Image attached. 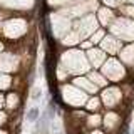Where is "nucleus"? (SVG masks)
I'll return each mask as SVG.
<instances>
[{"label": "nucleus", "mask_w": 134, "mask_h": 134, "mask_svg": "<svg viewBox=\"0 0 134 134\" xmlns=\"http://www.w3.org/2000/svg\"><path fill=\"white\" fill-rule=\"evenodd\" d=\"M104 37H106V35H104V30H96L91 35V42H92V44H99V42H102Z\"/></svg>", "instance_id": "aec40b11"}, {"label": "nucleus", "mask_w": 134, "mask_h": 134, "mask_svg": "<svg viewBox=\"0 0 134 134\" xmlns=\"http://www.w3.org/2000/svg\"><path fill=\"white\" fill-rule=\"evenodd\" d=\"M12 86V79L8 77L5 72H0V89H8V87Z\"/></svg>", "instance_id": "6ab92c4d"}, {"label": "nucleus", "mask_w": 134, "mask_h": 134, "mask_svg": "<svg viewBox=\"0 0 134 134\" xmlns=\"http://www.w3.org/2000/svg\"><path fill=\"white\" fill-rule=\"evenodd\" d=\"M121 99H122V92H121V89H117V87H107L100 94V100L104 102V106L107 109L116 107L121 102Z\"/></svg>", "instance_id": "39448f33"}, {"label": "nucleus", "mask_w": 134, "mask_h": 134, "mask_svg": "<svg viewBox=\"0 0 134 134\" xmlns=\"http://www.w3.org/2000/svg\"><path fill=\"white\" fill-rule=\"evenodd\" d=\"M0 134H8L7 131H3V129H0Z\"/></svg>", "instance_id": "a878e982"}, {"label": "nucleus", "mask_w": 134, "mask_h": 134, "mask_svg": "<svg viewBox=\"0 0 134 134\" xmlns=\"http://www.w3.org/2000/svg\"><path fill=\"white\" fill-rule=\"evenodd\" d=\"M87 60H89L91 65L99 67L106 62V52H104L102 49H89V52H87Z\"/></svg>", "instance_id": "1a4fd4ad"}, {"label": "nucleus", "mask_w": 134, "mask_h": 134, "mask_svg": "<svg viewBox=\"0 0 134 134\" xmlns=\"http://www.w3.org/2000/svg\"><path fill=\"white\" fill-rule=\"evenodd\" d=\"M5 122H7V114L3 111H0V126H3Z\"/></svg>", "instance_id": "412c9836"}, {"label": "nucleus", "mask_w": 134, "mask_h": 134, "mask_svg": "<svg viewBox=\"0 0 134 134\" xmlns=\"http://www.w3.org/2000/svg\"><path fill=\"white\" fill-rule=\"evenodd\" d=\"M74 86H77L81 91L84 89L86 92H89V94H96V91H97V86H96L89 77H75Z\"/></svg>", "instance_id": "9b49d317"}, {"label": "nucleus", "mask_w": 134, "mask_h": 134, "mask_svg": "<svg viewBox=\"0 0 134 134\" xmlns=\"http://www.w3.org/2000/svg\"><path fill=\"white\" fill-rule=\"evenodd\" d=\"M100 45H102V50L107 54H117L121 50V47H122V42H121L119 39H116V37H104L102 42H100Z\"/></svg>", "instance_id": "6e6552de"}, {"label": "nucleus", "mask_w": 134, "mask_h": 134, "mask_svg": "<svg viewBox=\"0 0 134 134\" xmlns=\"http://www.w3.org/2000/svg\"><path fill=\"white\" fill-rule=\"evenodd\" d=\"M62 92H64V100L70 106H82V104L87 102V96L86 92H82L81 89H77V86H64L62 87Z\"/></svg>", "instance_id": "7ed1b4c3"}, {"label": "nucleus", "mask_w": 134, "mask_h": 134, "mask_svg": "<svg viewBox=\"0 0 134 134\" xmlns=\"http://www.w3.org/2000/svg\"><path fill=\"white\" fill-rule=\"evenodd\" d=\"M86 126H87V127H91V129H99L100 126H102V119H100V116L97 114V112H94L92 116L87 117Z\"/></svg>", "instance_id": "4468645a"}, {"label": "nucleus", "mask_w": 134, "mask_h": 134, "mask_svg": "<svg viewBox=\"0 0 134 134\" xmlns=\"http://www.w3.org/2000/svg\"><path fill=\"white\" fill-rule=\"evenodd\" d=\"M99 19H100V22H102V25H107L112 19H114V14H112L111 10H107V8H100L99 10Z\"/></svg>", "instance_id": "f3484780"}, {"label": "nucleus", "mask_w": 134, "mask_h": 134, "mask_svg": "<svg viewBox=\"0 0 134 134\" xmlns=\"http://www.w3.org/2000/svg\"><path fill=\"white\" fill-rule=\"evenodd\" d=\"M39 119H40V107L37 106V104L27 107V112H25V121H27V122H30V124H35Z\"/></svg>", "instance_id": "f8f14e48"}, {"label": "nucleus", "mask_w": 134, "mask_h": 134, "mask_svg": "<svg viewBox=\"0 0 134 134\" xmlns=\"http://www.w3.org/2000/svg\"><path fill=\"white\" fill-rule=\"evenodd\" d=\"M102 126L106 129V132H114L121 129V116L114 111H107L106 116L102 119Z\"/></svg>", "instance_id": "423d86ee"}, {"label": "nucleus", "mask_w": 134, "mask_h": 134, "mask_svg": "<svg viewBox=\"0 0 134 134\" xmlns=\"http://www.w3.org/2000/svg\"><path fill=\"white\" fill-rule=\"evenodd\" d=\"M89 79H91V81L94 82L97 87H104V86L107 84V79L104 77V75H100L99 72H89Z\"/></svg>", "instance_id": "dca6fc26"}, {"label": "nucleus", "mask_w": 134, "mask_h": 134, "mask_svg": "<svg viewBox=\"0 0 134 134\" xmlns=\"http://www.w3.org/2000/svg\"><path fill=\"white\" fill-rule=\"evenodd\" d=\"M3 106H5V97H3V96L0 94V109H2Z\"/></svg>", "instance_id": "5701e85b"}, {"label": "nucleus", "mask_w": 134, "mask_h": 134, "mask_svg": "<svg viewBox=\"0 0 134 134\" xmlns=\"http://www.w3.org/2000/svg\"><path fill=\"white\" fill-rule=\"evenodd\" d=\"M106 2H109V3H111V5H117V3H119V2H117V0H106Z\"/></svg>", "instance_id": "393cba45"}, {"label": "nucleus", "mask_w": 134, "mask_h": 134, "mask_svg": "<svg viewBox=\"0 0 134 134\" xmlns=\"http://www.w3.org/2000/svg\"><path fill=\"white\" fill-rule=\"evenodd\" d=\"M102 75L109 81L117 82L124 75V67L121 65V62H117L116 59H109L102 64Z\"/></svg>", "instance_id": "f03ea898"}, {"label": "nucleus", "mask_w": 134, "mask_h": 134, "mask_svg": "<svg viewBox=\"0 0 134 134\" xmlns=\"http://www.w3.org/2000/svg\"><path fill=\"white\" fill-rule=\"evenodd\" d=\"M0 49H2V44H0Z\"/></svg>", "instance_id": "bb28decb"}, {"label": "nucleus", "mask_w": 134, "mask_h": 134, "mask_svg": "<svg viewBox=\"0 0 134 134\" xmlns=\"http://www.w3.org/2000/svg\"><path fill=\"white\" fill-rule=\"evenodd\" d=\"M62 62H64L65 69L72 74L87 72L89 70V60L79 50H69V52H65L64 57H62Z\"/></svg>", "instance_id": "f257e3e1"}, {"label": "nucleus", "mask_w": 134, "mask_h": 134, "mask_svg": "<svg viewBox=\"0 0 134 134\" xmlns=\"http://www.w3.org/2000/svg\"><path fill=\"white\" fill-rule=\"evenodd\" d=\"M19 102H20L19 94H15V92H10V94L7 96V99H5V107L8 109V111H15V109L19 107Z\"/></svg>", "instance_id": "ddd939ff"}, {"label": "nucleus", "mask_w": 134, "mask_h": 134, "mask_svg": "<svg viewBox=\"0 0 134 134\" xmlns=\"http://www.w3.org/2000/svg\"><path fill=\"white\" fill-rule=\"evenodd\" d=\"M100 97H89L87 99V102H86V109L89 112H97L99 109H100Z\"/></svg>", "instance_id": "2eb2a0df"}, {"label": "nucleus", "mask_w": 134, "mask_h": 134, "mask_svg": "<svg viewBox=\"0 0 134 134\" xmlns=\"http://www.w3.org/2000/svg\"><path fill=\"white\" fill-rule=\"evenodd\" d=\"M96 30H97V20L92 15H87V17H84V19H81L79 24L75 25V29H74V32L81 37V40L87 35H92Z\"/></svg>", "instance_id": "20e7f679"}, {"label": "nucleus", "mask_w": 134, "mask_h": 134, "mask_svg": "<svg viewBox=\"0 0 134 134\" xmlns=\"http://www.w3.org/2000/svg\"><path fill=\"white\" fill-rule=\"evenodd\" d=\"M40 99H42V89H40V86H34L32 91H30V100H32L34 104H37Z\"/></svg>", "instance_id": "a211bd4d"}, {"label": "nucleus", "mask_w": 134, "mask_h": 134, "mask_svg": "<svg viewBox=\"0 0 134 134\" xmlns=\"http://www.w3.org/2000/svg\"><path fill=\"white\" fill-rule=\"evenodd\" d=\"M126 14H129V15H134V8H132V7L126 8Z\"/></svg>", "instance_id": "b1692460"}, {"label": "nucleus", "mask_w": 134, "mask_h": 134, "mask_svg": "<svg viewBox=\"0 0 134 134\" xmlns=\"http://www.w3.org/2000/svg\"><path fill=\"white\" fill-rule=\"evenodd\" d=\"M92 47V42L87 40V42H81V49H91Z\"/></svg>", "instance_id": "4be33fe9"}, {"label": "nucleus", "mask_w": 134, "mask_h": 134, "mask_svg": "<svg viewBox=\"0 0 134 134\" xmlns=\"http://www.w3.org/2000/svg\"><path fill=\"white\" fill-rule=\"evenodd\" d=\"M24 32H25V22L24 20L15 19V20L7 22V25H5V34L8 37H19V35H22Z\"/></svg>", "instance_id": "0eeeda50"}, {"label": "nucleus", "mask_w": 134, "mask_h": 134, "mask_svg": "<svg viewBox=\"0 0 134 134\" xmlns=\"http://www.w3.org/2000/svg\"><path fill=\"white\" fill-rule=\"evenodd\" d=\"M19 59L12 54H0V70H15Z\"/></svg>", "instance_id": "9d476101"}]
</instances>
